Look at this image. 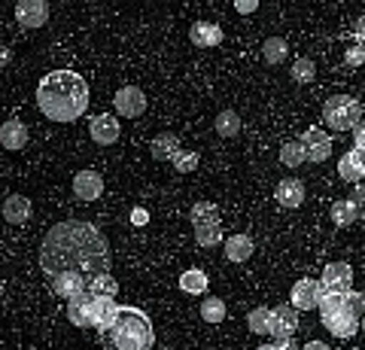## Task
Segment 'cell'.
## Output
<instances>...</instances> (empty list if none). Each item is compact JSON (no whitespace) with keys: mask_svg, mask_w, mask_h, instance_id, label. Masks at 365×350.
Masks as SVG:
<instances>
[{"mask_svg":"<svg viewBox=\"0 0 365 350\" xmlns=\"http://www.w3.org/2000/svg\"><path fill=\"white\" fill-rule=\"evenodd\" d=\"M4 220L13 225H25L31 220V198L25 195H9L4 201Z\"/></svg>","mask_w":365,"mask_h":350,"instance_id":"obj_22","label":"cell"},{"mask_svg":"<svg viewBox=\"0 0 365 350\" xmlns=\"http://www.w3.org/2000/svg\"><path fill=\"white\" fill-rule=\"evenodd\" d=\"M326 292H350L353 289V268L350 262H329L319 277Z\"/></svg>","mask_w":365,"mask_h":350,"instance_id":"obj_10","label":"cell"},{"mask_svg":"<svg viewBox=\"0 0 365 350\" xmlns=\"http://www.w3.org/2000/svg\"><path fill=\"white\" fill-rule=\"evenodd\" d=\"M19 28H43L49 21V4L46 0H21L16 6Z\"/></svg>","mask_w":365,"mask_h":350,"instance_id":"obj_12","label":"cell"},{"mask_svg":"<svg viewBox=\"0 0 365 350\" xmlns=\"http://www.w3.org/2000/svg\"><path fill=\"white\" fill-rule=\"evenodd\" d=\"M180 289L189 292V296H201V292H207V274H204L201 268H189L180 274Z\"/></svg>","mask_w":365,"mask_h":350,"instance_id":"obj_25","label":"cell"},{"mask_svg":"<svg viewBox=\"0 0 365 350\" xmlns=\"http://www.w3.org/2000/svg\"><path fill=\"white\" fill-rule=\"evenodd\" d=\"M356 43L365 49V16H359V19H356Z\"/></svg>","mask_w":365,"mask_h":350,"instance_id":"obj_41","label":"cell"},{"mask_svg":"<svg viewBox=\"0 0 365 350\" xmlns=\"http://www.w3.org/2000/svg\"><path fill=\"white\" fill-rule=\"evenodd\" d=\"M189 217H192V225H210V222H220V210L210 201H198V205H192Z\"/></svg>","mask_w":365,"mask_h":350,"instance_id":"obj_30","label":"cell"},{"mask_svg":"<svg viewBox=\"0 0 365 350\" xmlns=\"http://www.w3.org/2000/svg\"><path fill=\"white\" fill-rule=\"evenodd\" d=\"M302 143H304V153H307V162H326L332 155V134L329 131H319L317 125H311L302 134Z\"/></svg>","mask_w":365,"mask_h":350,"instance_id":"obj_9","label":"cell"},{"mask_svg":"<svg viewBox=\"0 0 365 350\" xmlns=\"http://www.w3.org/2000/svg\"><path fill=\"white\" fill-rule=\"evenodd\" d=\"M235 9H237V13H256V9H259V0H237V4H235Z\"/></svg>","mask_w":365,"mask_h":350,"instance_id":"obj_40","label":"cell"},{"mask_svg":"<svg viewBox=\"0 0 365 350\" xmlns=\"http://www.w3.org/2000/svg\"><path fill=\"white\" fill-rule=\"evenodd\" d=\"M338 177H341V180H350L353 186H356L359 180H365V174L359 171V165H356V159H353V153H350V150L341 155V162H338Z\"/></svg>","mask_w":365,"mask_h":350,"instance_id":"obj_32","label":"cell"},{"mask_svg":"<svg viewBox=\"0 0 365 350\" xmlns=\"http://www.w3.org/2000/svg\"><path fill=\"white\" fill-rule=\"evenodd\" d=\"M365 317V292H326L319 302V320L335 338H353L362 329Z\"/></svg>","mask_w":365,"mask_h":350,"instance_id":"obj_3","label":"cell"},{"mask_svg":"<svg viewBox=\"0 0 365 350\" xmlns=\"http://www.w3.org/2000/svg\"><path fill=\"white\" fill-rule=\"evenodd\" d=\"M180 150H182V146H180V138H177L174 131H162V134H158V138H153V143H150L153 159H158V162H174Z\"/></svg>","mask_w":365,"mask_h":350,"instance_id":"obj_19","label":"cell"},{"mask_svg":"<svg viewBox=\"0 0 365 350\" xmlns=\"http://www.w3.org/2000/svg\"><path fill=\"white\" fill-rule=\"evenodd\" d=\"M314 80H317V64L311 58H295L292 61V83L307 86V83H314Z\"/></svg>","mask_w":365,"mask_h":350,"instance_id":"obj_33","label":"cell"},{"mask_svg":"<svg viewBox=\"0 0 365 350\" xmlns=\"http://www.w3.org/2000/svg\"><path fill=\"white\" fill-rule=\"evenodd\" d=\"M280 162L287 165V168H299V165L307 162V153H304L302 138L299 140H287V143L280 146Z\"/></svg>","mask_w":365,"mask_h":350,"instance_id":"obj_28","label":"cell"},{"mask_svg":"<svg viewBox=\"0 0 365 350\" xmlns=\"http://www.w3.org/2000/svg\"><path fill=\"white\" fill-rule=\"evenodd\" d=\"M119 119L116 116H110V113H101V116H95L88 122V134H91V140H95L98 146H113L119 140Z\"/></svg>","mask_w":365,"mask_h":350,"instance_id":"obj_13","label":"cell"},{"mask_svg":"<svg viewBox=\"0 0 365 350\" xmlns=\"http://www.w3.org/2000/svg\"><path fill=\"white\" fill-rule=\"evenodd\" d=\"M326 289L319 284L317 277H299L292 284V296H289V304L295 311H319V302H323Z\"/></svg>","mask_w":365,"mask_h":350,"instance_id":"obj_6","label":"cell"},{"mask_svg":"<svg viewBox=\"0 0 365 350\" xmlns=\"http://www.w3.org/2000/svg\"><path fill=\"white\" fill-rule=\"evenodd\" d=\"M110 244L104 232L83 220H64L46 232L40 244V268L46 277L71 271L86 280L110 274Z\"/></svg>","mask_w":365,"mask_h":350,"instance_id":"obj_1","label":"cell"},{"mask_svg":"<svg viewBox=\"0 0 365 350\" xmlns=\"http://www.w3.org/2000/svg\"><path fill=\"white\" fill-rule=\"evenodd\" d=\"M274 314H277V335H274V341H287L299 329V311L287 302V304H277Z\"/></svg>","mask_w":365,"mask_h":350,"instance_id":"obj_20","label":"cell"},{"mask_svg":"<svg viewBox=\"0 0 365 350\" xmlns=\"http://www.w3.org/2000/svg\"><path fill=\"white\" fill-rule=\"evenodd\" d=\"M116 292H119V284L110 274H101L95 280H88V296H116Z\"/></svg>","mask_w":365,"mask_h":350,"instance_id":"obj_34","label":"cell"},{"mask_svg":"<svg viewBox=\"0 0 365 350\" xmlns=\"http://www.w3.org/2000/svg\"><path fill=\"white\" fill-rule=\"evenodd\" d=\"M247 326L253 329L256 335H268V338H274L277 335V314H274V308H253L247 314Z\"/></svg>","mask_w":365,"mask_h":350,"instance_id":"obj_17","label":"cell"},{"mask_svg":"<svg viewBox=\"0 0 365 350\" xmlns=\"http://www.w3.org/2000/svg\"><path fill=\"white\" fill-rule=\"evenodd\" d=\"M91 299L95 296L86 292V296L67 302V320H71L73 326H79V329H91Z\"/></svg>","mask_w":365,"mask_h":350,"instance_id":"obj_21","label":"cell"},{"mask_svg":"<svg viewBox=\"0 0 365 350\" xmlns=\"http://www.w3.org/2000/svg\"><path fill=\"white\" fill-rule=\"evenodd\" d=\"M174 168L180 174H192L198 168V153H192V150H180L177 153V159H174Z\"/></svg>","mask_w":365,"mask_h":350,"instance_id":"obj_35","label":"cell"},{"mask_svg":"<svg viewBox=\"0 0 365 350\" xmlns=\"http://www.w3.org/2000/svg\"><path fill=\"white\" fill-rule=\"evenodd\" d=\"M101 192H104V177L98 171H79L73 177V195L79 201H98Z\"/></svg>","mask_w":365,"mask_h":350,"instance_id":"obj_14","label":"cell"},{"mask_svg":"<svg viewBox=\"0 0 365 350\" xmlns=\"http://www.w3.org/2000/svg\"><path fill=\"white\" fill-rule=\"evenodd\" d=\"M0 143H4V150H9V153L25 150V146H28V128H25V122L6 119L4 128H0Z\"/></svg>","mask_w":365,"mask_h":350,"instance_id":"obj_15","label":"cell"},{"mask_svg":"<svg viewBox=\"0 0 365 350\" xmlns=\"http://www.w3.org/2000/svg\"><path fill=\"white\" fill-rule=\"evenodd\" d=\"M329 217H332V222L338 225V229H347V225H353L359 217H356V205H353L350 198H341L332 205V210H329Z\"/></svg>","mask_w":365,"mask_h":350,"instance_id":"obj_26","label":"cell"},{"mask_svg":"<svg viewBox=\"0 0 365 350\" xmlns=\"http://www.w3.org/2000/svg\"><path fill=\"white\" fill-rule=\"evenodd\" d=\"M155 329L146 311L134 308V304H122L116 323L104 332V350H153Z\"/></svg>","mask_w":365,"mask_h":350,"instance_id":"obj_4","label":"cell"},{"mask_svg":"<svg viewBox=\"0 0 365 350\" xmlns=\"http://www.w3.org/2000/svg\"><path fill=\"white\" fill-rule=\"evenodd\" d=\"M119 311H122V304L116 302V296H95L91 299V329H98L101 335L110 332Z\"/></svg>","mask_w":365,"mask_h":350,"instance_id":"obj_8","label":"cell"},{"mask_svg":"<svg viewBox=\"0 0 365 350\" xmlns=\"http://www.w3.org/2000/svg\"><path fill=\"white\" fill-rule=\"evenodd\" d=\"M362 329H365V317H362Z\"/></svg>","mask_w":365,"mask_h":350,"instance_id":"obj_45","label":"cell"},{"mask_svg":"<svg viewBox=\"0 0 365 350\" xmlns=\"http://www.w3.org/2000/svg\"><path fill=\"white\" fill-rule=\"evenodd\" d=\"M262 58H265V64H283L289 58V43L283 37H268L262 43Z\"/></svg>","mask_w":365,"mask_h":350,"instance_id":"obj_24","label":"cell"},{"mask_svg":"<svg viewBox=\"0 0 365 350\" xmlns=\"http://www.w3.org/2000/svg\"><path fill=\"white\" fill-rule=\"evenodd\" d=\"M365 119L362 104L350 95H332L323 104V122L329 131H353Z\"/></svg>","mask_w":365,"mask_h":350,"instance_id":"obj_5","label":"cell"},{"mask_svg":"<svg viewBox=\"0 0 365 350\" xmlns=\"http://www.w3.org/2000/svg\"><path fill=\"white\" fill-rule=\"evenodd\" d=\"M302 350H332V347H329V344H323V341H307Z\"/></svg>","mask_w":365,"mask_h":350,"instance_id":"obj_43","label":"cell"},{"mask_svg":"<svg viewBox=\"0 0 365 350\" xmlns=\"http://www.w3.org/2000/svg\"><path fill=\"white\" fill-rule=\"evenodd\" d=\"M353 205H356V217L365 222V183H356L353 186Z\"/></svg>","mask_w":365,"mask_h":350,"instance_id":"obj_37","label":"cell"},{"mask_svg":"<svg viewBox=\"0 0 365 350\" xmlns=\"http://www.w3.org/2000/svg\"><path fill=\"white\" fill-rule=\"evenodd\" d=\"M344 61H347V67H359V64H365V49L359 46V43H350V46H347V55H344Z\"/></svg>","mask_w":365,"mask_h":350,"instance_id":"obj_36","label":"cell"},{"mask_svg":"<svg viewBox=\"0 0 365 350\" xmlns=\"http://www.w3.org/2000/svg\"><path fill=\"white\" fill-rule=\"evenodd\" d=\"M37 107L52 122H73L88 107V83L73 71H52L37 86Z\"/></svg>","mask_w":365,"mask_h":350,"instance_id":"obj_2","label":"cell"},{"mask_svg":"<svg viewBox=\"0 0 365 350\" xmlns=\"http://www.w3.org/2000/svg\"><path fill=\"white\" fill-rule=\"evenodd\" d=\"M201 320L204 323H222L225 320V302L220 296H207L201 302Z\"/></svg>","mask_w":365,"mask_h":350,"instance_id":"obj_29","label":"cell"},{"mask_svg":"<svg viewBox=\"0 0 365 350\" xmlns=\"http://www.w3.org/2000/svg\"><path fill=\"white\" fill-rule=\"evenodd\" d=\"M49 287L52 292L58 299H79V296H86L88 292V280L86 277H79V274H71V271H61V274H52L49 277Z\"/></svg>","mask_w":365,"mask_h":350,"instance_id":"obj_11","label":"cell"},{"mask_svg":"<svg viewBox=\"0 0 365 350\" xmlns=\"http://www.w3.org/2000/svg\"><path fill=\"white\" fill-rule=\"evenodd\" d=\"M353 140H365V119L359 122L356 128H353Z\"/></svg>","mask_w":365,"mask_h":350,"instance_id":"obj_44","label":"cell"},{"mask_svg":"<svg viewBox=\"0 0 365 350\" xmlns=\"http://www.w3.org/2000/svg\"><path fill=\"white\" fill-rule=\"evenodd\" d=\"M113 107L122 119H137L146 113V95L140 86H122L116 95H113Z\"/></svg>","mask_w":365,"mask_h":350,"instance_id":"obj_7","label":"cell"},{"mask_svg":"<svg viewBox=\"0 0 365 350\" xmlns=\"http://www.w3.org/2000/svg\"><path fill=\"white\" fill-rule=\"evenodd\" d=\"M353 159H356V165H359V171L365 174V140H356V143H353Z\"/></svg>","mask_w":365,"mask_h":350,"instance_id":"obj_38","label":"cell"},{"mask_svg":"<svg viewBox=\"0 0 365 350\" xmlns=\"http://www.w3.org/2000/svg\"><path fill=\"white\" fill-rule=\"evenodd\" d=\"M225 256L232 259V262H247L250 256H253V238L250 235H232V238H225Z\"/></svg>","mask_w":365,"mask_h":350,"instance_id":"obj_23","label":"cell"},{"mask_svg":"<svg viewBox=\"0 0 365 350\" xmlns=\"http://www.w3.org/2000/svg\"><path fill=\"white\" fill-rule=\"evenodd\" d=\"M146 220H150V213H146V210H134V213H131V222H134V225H143Z\"/></svg>","mask_w":365,"mask_h":350,"instance_id":"obj_42","label":"cell"},{"mask_svg":"<svg viewBox=\"0 0 365 350\" xmlns=\"http://www.w3.org/2000/svg\"><path fill=\"white\" fill-rule=\"evenodd\" d=\"M189 40L195 43L198 49H213L222 43V28L213 25V21H195L189 31Z\"/></svg>","mask_w":365,"mask_h":350,"instance_id":"obj_18","label":"cell"},{"mask_svg":"<svg viewBox=\"0 0 365 350\" xmlns=\"http://www.w3.org/2000/svg\"><path fill=\"white\" fill-rule=\"evenodd\" d=\"M274 198H277L280 207H302L304 205V183L302 180H280L277 189H274Z\"/></svg>","mask_w":365,"mask_h":350,"instance_id":"obj_16","label":"cell"},{"mask_svg":"<svg viewBox=\"0 0 365 350\" xmlns=\"http://www.w3.org/2000/svg\"><path fill=\"white\" fill-rule=\"evenodd\" d=\"M222 241V225L210 222V225H195V244L198 247H216Z\"/></svg>","mask_w":365,"mask_h":350,"instance_id":"obj_31","label":"cell"},{"mask_svg":"<svg viewBox=\"0 0 365 350\" xmlns=\"http://www.w3.org/2000/svg\"><path fill=\"white\" fill-rule=\"evenodd\" d=\"M256 350H302V347H295L292 338H287V341H271V344H262Z\"/></svg>","mask_w":365,"mask_h":350,"instance_id":"obj_39","label":"cell"},{"mask_svg":"<svg viewBox=\"0 0 365 350\" xmlns=\"http://www.w3.org/2000/svg\"><path fill=\"white\" fill-rule=\"evenodd\" d=\"M241 125L244 122H241V116H237V110H222L213 122L216 134H222V138H237V134H241Z\"/></svg>","mask_w":365,"mask_h":350,"instance_id":"obj_27","label":"cell"}]
</instances>
